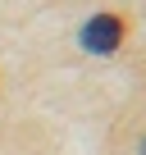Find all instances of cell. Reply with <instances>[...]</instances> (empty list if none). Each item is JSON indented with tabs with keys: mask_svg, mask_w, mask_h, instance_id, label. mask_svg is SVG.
Masks as SVG:
<instances>
[{
	"mask_svg": "<svg viewBox=\"0 0 146 155\" xmlns=\"http://www.w3.org/2000/svg\"><path fill=\"white\" fill-rule=\"evenodd\" d=\"M123 41V18L119 14H91L87 28H82V46L91 55H114Z\"/></svg>",
	"mask_w": 146,
	"mask_h": 155,
	"instance_id": "6da1fadb",
	"label": "cell"
},
{
	"mask_svg": "<svg viewBox=\"0 0 146 155\" xmlns=\"http://www.w3.org/2000/svg\"><path fill=\"white\" fill-rule=\"evenodd\" d=\"M141 155H146V141H141Z\"/></svg>",
	"mask_w": 146,
	"mask_h": 155,
	"instance_id": "7a4b0ae2",
	"label": "cell"
}]
</instances>
